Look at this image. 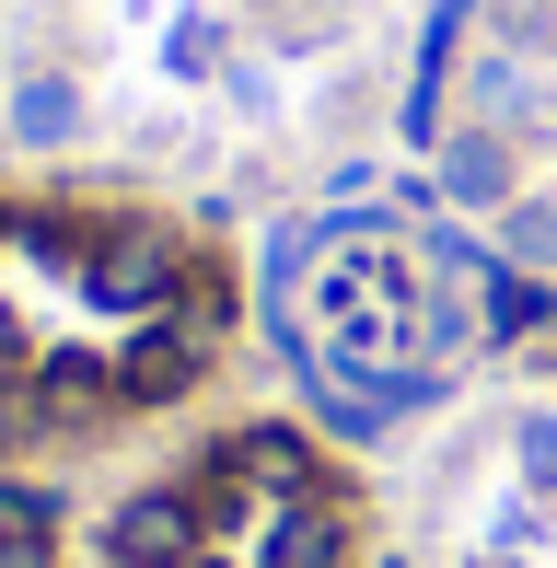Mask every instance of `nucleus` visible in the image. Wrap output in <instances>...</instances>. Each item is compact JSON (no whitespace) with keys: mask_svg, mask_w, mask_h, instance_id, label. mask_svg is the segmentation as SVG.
Here are the masks:
<instances>
[{"mask_svg":"<svg viewBox=\"0 0 557 568\" xmlns=\"http://www.w3.org/2000/svg\"><path fill=\"white\" fill-rule=\"evenodd\" d=\"M210 337H221V302L210 291L186 302V325H174V314H140L129 348H117V406H174L198 372H210Z\"/></svg>","mask_w":557,"mask_h":568,"instance_id":"1","label":"nucleus"},{"mask_svg":"<svg viewBox=\"0 0 557 568\" xmlns=\"http://www.w3.org/2000/svg\"><path fill=\"white\" fill-rule=\"evenodd\" d=\"M82 291H93V302H117V314H163V302L186 291V244H174V232H151V221H129V232H93Z\"/></svg>","mask_w":557,"mask_h":568,"instance_id":"2","label":"nucleus"},{"mask_svg":"<svg viewBox=\"0 0 557 568\" xmlns=\"http://www.w3.org/2000/svg\"><path fill=\"white\" fill-rule=\"evenodd\" d=\"M210 534H198V499L186 487H140V499H117L105 510V557L117 568H186Z\"/></svg>","mask_w":557,"mask_h":568,"instance_id":"3","label":"nucleus"},{"mask_svg":"<svg viewBox=\"0 0 557 568\" xmlns=\"http://www.w3.org/2000/svg\"><path fill=\"white\" fill-rule=\"evenodd\" d=\"M221 464H233L244 487H267V510H278V499H325V464H314V442H302V429H233V442H221Z\"/></svg>","mask_w":557,"mask_h":568,"instance_id":"4","label":"nucleus"},{"mask_svg":"<svg viewBox=\"0 0 557 568\" xmlns=\"http://www.w3.org/2000/svg\"><path fill=\"white\" fill-rule=\"evenodd\" d=\"M348 557V510L337 499H278L256 534V568H337Z\"/></svg>","mask_w":557,"mask_h":568,"instance_id":"5","label":"nucleus"},{"mask_svg":"<svg viewBox=\"0 0 557 568\" xmlns=\"http://www.w3.org/2000/svg\"><path fill=\"white\" fill-rule=\"evenodd\" d=\"M442 197L453 210H512V140H499V128L442 140Z\"/></svg>","mask_w":557,"mask_h":568,"instance_id":"6","label":"nucleus"},{"mask_svg":"<svg viewBox=\"0 0 557 568\" xmlns=\"http://www.w3.org/2000/svg\"><path fill=\"white\" fill-rule=\"evenodd\" d=\"M12 140L23 151H70L82 140V82H70V70H23L12 82Z\"/></svg>","mask_w":557,"mask_h":568,"instance_id":"7","label":"nucleus"},{"mask_svg":"<svg viewBox=\"0 0 557 568\" xmlns=\"http://www.w3.org/2000/svg\"><path fill=\"white\" fill-rule=\"evenodd\" d=\"M476 325H488V337H535V325H557V302H546L535 267H488L476 278Z\"/></svg>","mask_w":557,"mask_h":568,"instance_id":"8","label":"nucleus"},{"mask_svg":"<svg viewBox=\"0 0 557 568\" xmlns=\"http://www.w3.org/2000/svg\"><path fill=\"white\" fill-rule=\"evenodd\" d=\"M36 395H47V418H93V406H117V359L70 348V359H47V372H36Z\"/></svg>","mask_w":557,"mask_h":568,"instance_id":"9","label":"nucleus"},{"mask_svg":"<svg viewBox=\"0 0 557 568\" xmlns=\"http://www.w3.org/2000/svg\"><path fill=\"white\" fill-rule=\"evenodd\" d=\"M512 267H557V197H523V210H512Z\"/></svg>","mask_w":557,"mask_h":568,"instance_id":"10","label":"nucleus"},{"mask_svg":"<svg viewBox=\"0 0 557 568\" xmlns=\"http://www.w3.org/2000/svg\"><path fill=\"white\" fill-rule=\"evenodd\" d=\"M512 464H523V487H546V499H557V418H546V406L512 429Z\"/></svg>","mask_w":557,"mask_h":568,"instance_id":"11","label":"nucleus"},{"mask_svg":"<svg viewBox=\"0 0 557 568\" xmlns=\"http://www.w3.org/2000/svg\"><path fill=\"white\" fill-rule=\"evenodd\" d=\"M163 59L186 70V82H198V70H221V23H210V12H198V23H174V36H163Z\"/></svg>","mask_w":557,"mask_h":568,"instance_id":"12","label":"nucleus"},{"mask_svg":"<svg viewBox=\"0 0 557 568\" xmlns=\"http://www.w3.org/2000/svg\"><path fill=\"white\" fill-rule=\"evenodd\" d=\"M0 523H23V534H47V523H59V499H47V487H23V476H0Z\"/></svg>","mask_w":557,"mask_h":568,"instance_id":"13","label":"nucleus"},{"mask_svg":"<svg viewBox=\"0 0 557 568\" xmlns=\"http://www.w3.org/2000/svg\"><path fill=\"white\" fill-rule=\"evenodd\" d=\"M0 568H47V534H23V523H0Z\"/></svg>","mask_w":557,"mask_h":568,"instance_id":"14","label":"nucleus"},{"mask_svg":"<svg viewBox=\"0 0 557 568\" xmlns=\"http://www.w3.org/2000/svg\"><path fill=\"white\" fill-rule=\"evenodd\" d=\"M12 372H23V314L0 302V383H12Z\"/></svg>","mask_w":557,"mask_h":568,"instance_id":"15","label":"nucleus"},{"mask_svg":"<svg viewBox=\"0 0 557 568\" xmlns=\"http://www.w3.org/2000/svg\"><path fill=\"white\" fill-rule=\"evenodd\" d=\"M186 568H256V557H210V546H198V557H186Z\"/></svg>","mask_w":557,"mask_h":568,"instance_id":"16","label":"nucleus"},{"mask_svg":"<svg viewBox=\"0 0 557 568\" xmlns=\"http://www.w3.org/2000/svg\"><path fill=\"white\" fill-rule=\"evenodd\" d=\"M0 128H12V116H0Z\"/></svg>","mask_w":557,"mask_h":568,"instance_id":"17","label":"nucleus"},{"mask_svg":"<svg viewBox=\"0 0 557 568\" xmlns=\"http://www.w3.org/2000/svg\"><path fill=\"white\" fill-rule=\"evenodd\" d=\"M499 568H512V557H499Z\"/></svg>","mask_w":557,"mask_h":568,"instance_id":"18","label":"nucleus"}]
</instances>
